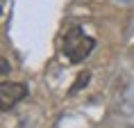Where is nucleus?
Returning <instances> with one entry per match:
<instances>
[{
  "mask_svg": "<svg viewBox=\"0 0 134 128\" xmlns=\"http://www.w3.org/2000/svg\"><path fill=\"white\" fill-rule=\"evenodd\" d=\"M93 48H96V39L84 35V30L77 28V25L75 28H68L66 35H64V39H62V53L73 64L84 62L86 57L93 53Z\"/></svg>",
  "mask_w": 134,
  "mask_h": 128,
  "instance_id": "f257e3e1",
  "label": "nucleus"
},
{
  "mask_svg": "<svg viewBox=\"0 0 134 128\" xmlns=\"http://www.w3.org/2000/svg\"><path fill=\"white\" fill-rule=\"evenodd\" d=\"M89 80H91V71H80L77 73V78H75V82L71 85V89H68V94H77L80 89H84L86 85H89Z\"/></svg>",
  "mask_w": 134,
  "mask_h": 128,
  "instance_id": "7ed1b4c3",
  "label": "nucleus"
},
{
  "mask_svg": "<svg viewBox=\"0 0 134 128\" xmlns=\"http://www.w3.org/2000/svg\"><path fill=\"white\" fill-rule=\"evenodd\" d=\"M25 96H27V87L23 82H9V80H5L0 85V110L7 112L9 107H14Z\"/></svg>",
  "mask_w": 134,
  "mask_h": 128,
  "instance_id": "f03ea898",
  "label": "nucleus"
},
{
  "mask_svg": "<svg viewBox=\"0 0 134 128\" xmlns=\"http://www.w3.org/2000/svg\"><path fill=\"white\" fill-rule=\"evenodd\" d=\"M0 66H2V69H0V71H2V76H7V73H9V62L5 60V57H2V62H0Z\"/></svg>",
  "mask_w": 134,
  "mask_h": 128,
  "instance_id": "20e7f679",
  "label": "nucleus"
}]
</instances>
